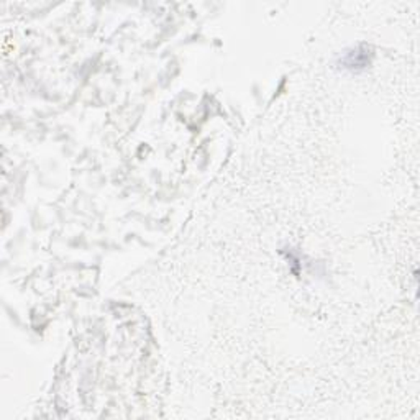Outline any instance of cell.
Segmentation results:
<instances>
[{
	"label": "cell",
	"mask_w": 420,
	"mask_h": 420,
	"mask_svg": "<svg viewBox=\"0 0 420 420\" xmlns=\"http://www.w3.org/2000/svg\"><path fill=\"white\" fill-rule=\"evenodd\" d=\"M371 58H373V53H371V48L367 45H359L353 48L352 51H348L340 58V64L343 69L353 71V73H358V71L367 69L371 64Z\"/></svg>",
	"instance_id": "obj_1"
}]
</instances>
